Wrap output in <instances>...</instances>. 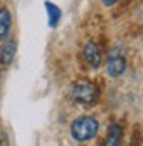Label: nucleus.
<instances>
[{"mask_svg": "<svg viewBox=\"0 0 143 146\" xmlns=\"http://www.w3.org/2000/svg\"><path fill=\"white\" fill-rule=\"evenodd\" d=\"M98 131H100V122L94 117H89V115H82V117L75 118L70 125L72 137L79 143H84V141L96 137Z\"/></svg>", "mask_w": 143, "mask_h": 146, "instance_id": "nucleus-1", "label": "nucleus"}, {"mask_svg": "<svg viewBox=\"0 0 143 146\" xmlns=\"http://www.w3.org/2000/svg\"><path fill=\"white\" fill-rule=\"evenodd\" d=\"M98 87L89 80H79L72 87V98L80 104H93L98 99Z\"/></svg>", "mask_w": 143, "mask_h": 146, "instance_id": "nucleus-2", "label": "nucleus"}, {"mask_svg": "<svg viewBox=\"0 0 143 146\" xmlns=\"http://www.w3.org/2000/svg\"><path fill=\"white\" fill-rule=\"evenodd\" d=\"M124 71H126V58L119 50H112L108 54V59H106V75L117 78Z\"/></svg>", "mask_w": 143, "mask_h": 146, "instance_id": "nucleus-3", "label": "nucleus"}, {"mask_svg": "<svg viewBox=\"0 0 143 146\" xmlns=\"http://www.w3.org/2000/svg\"><path fill=\"white\" fill-rule=\"evenodd\" d=\"M82 56H84V61L91 66V68H100L101 66V61H103V56H101V50L98 47L96 42H87L84 45V50H82Z\"/></svg>", "mask_w": 143, "mask_h": 146, "instance_id": "nucleus-4", "label": "nucleus"}, {"mask_svg": "<svg viewBox=\"0 0 143 146\" xmlns=\"http://www.w3.org/2000/svg\"><path fill=\"white\" fill-rule=\"evenodd\" d=\"M16 50H17V42L16 40H7L2 47H0V64L9 66L14 61Z\"/></svg>", "mask_w": 143, "mask_h": 146, "instance_id": "nucleus-5", "label": "nucleus"}, {"mask_svg": "<svg viewBox=\"0 0 143 146\" xmlns=\"http://www.w3.org/2000/svg\"><path fill=\"white\" fill-rule=\"evenodd\" d=\"M122 127L119 123H112L106 131V136H105V141H103V146H120V141H122Z\"/></svg>", "mask_w": 143, "mask_h": 146, "instance_id": "nucleus-6", "label": "nucleus"}, {"mask_svg": "<svg viewBox=\"0 0 143 146\" xmlns=\"http://www.w3.org/2000/svg\"><path fill=\"white\" fill-rule=\"evenodd\" d=\"M11 25H12V17L9 9L0 7V40L7 38V35L11 31Z\"/></svg>", "mask_w": 143, "mask_h": 146, "instance_id": "nucleus-7", "label": "nucleus"}, {"mask_svg": "<svg viewBox=\"0 0 143 146\" xmlns=\"http://www.w3.org/2000/svg\"><path fill=\"white\" fill-rule=\"evenodd\" d=\"M45 11H47V23H49V28H56L59 19H61V9L52 4V2H45Z\"/></svg>", "mask_w": 143, "mask_h": 146, "instance_id": "nucleus-8", "label": "nucleus"}, {"mask_svg": "<svg viewBox=\"0 0 143 146\" xmlns=\"http://www.w3.org/2000/svg\"><path fill=\"white\" fill-rule=\"evenodd\" d=\"M119 4H120V5H119L115 11H114V14H115V16H120L124 11H128V9L131 7V4H133V0H120Z\"/></svg>", "mask_w": 143, "mask_h": 146, "instance_id": "nucleus-9", "label": "nucleus"}, {"mask_svg": "<svg viewBox=\"0 0 143 146\" xmlns=\"http://www.w3.org/2000/svg\"><path fill=\"white\" fill-rule=\"evenodd\" d=\"M0 146H7V136H5L4 129H0Z\"/></svg>", "mask_w": 143, "mask_h": 146, "instance_id": "nucleus-10", "label": "nucleus"}, {"mask_svg": "<svg viewBox=\"0 0 143 146\" xmlns=\"http://www.w3.org/2000/svg\"><path fill=\"white\" fill-rule=\"evenodd\" d=\"M101 2H103V5H106V7H112V5L119 4L120 0H101Z\"/></svg>", "mask_w": 143, "mask_h": 146, "instance_id": "nucleus-11", "label": "nucleus"}]
</instances>
